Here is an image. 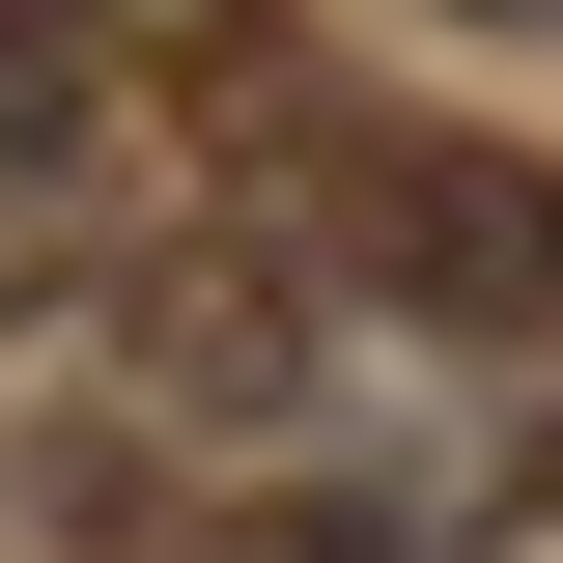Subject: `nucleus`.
I'll return each instance as SVG.
<instances>
[{
  "label": "nucleus",
  "mask_w": 563,
  "mask_h": 563,
  "mask_svg": "<svg viewBox=\"0 0 563 563\" xmlns=\"http://www.w3.org/2000/svg\"><path fill=\"white\" fill-rule=\"evenodd\" d=\"M0 141H85V0H0Z\"/></svg>",
  "instance_id": "obj_4"
},
{
  "label": "nucleus",
  "mask_w": 563,
  "mask_h": 563,
  "mask_svg": "<svg viewBox=\"0 0 563 563\" xmlns=\"http://www.w3.org/2000/svg\"><path fill=\"white\" fill-rule=\"evenodd\" d=\"M113 225H85V141H0V310H85Z\"/></svg>",
  "instance_id": "obj_3"
},
{
  "label": "nucleus",
  "mask_w": 563,
  "mask_h": 563,
  "mask_svg": "<svg viewBox=\"0 0 563 563\" xmlns=\"http://www.w3.org/2000/svg\"><path fill=\"white\" fill-rule=\"evenodd\" d=\"M198 563H422V536H395V507H225Z\"/></svg>",
  "instance_id": "obj_5"
},
{
  "label": "nucleus",
  "mask_w": 563,
  "mask_h": 563,
  "mask_svg": "<svg viewBox=\"0 0 563 563\" xmlns=\"http://www.w3.org/2000/svg\"><path fill=\"white\" fill-rule=\"evenodd\" d=\"M479 29H563V0H479Z\"/></svg>",
  "instance_id": "obj_6"
},
{
  "label": "nucleus",
  "mask_w": 563,
  "mask_h": 563,
  "mask_svg": "<svg viewBox=\"0 0 563 563\" xmlns=\"http://www.w3.org/2000/svg\"><path fill=\"white\" fill-rule=\"evenodd\" d=\"M536 507H563V422H536Z\"/></svg>",
  "instance_id": "obj_7"
},
{
  "label": "nucleus",
  "mask_w": 563,
  "mask_h": 563,
  "mask_svg": "<svg viewBox=\"0 0 563 563\" xmlns=\"http://www.w3.org/2000/svg\"><path fill=\"white\" fill-rule=\"evenodd\" d=\"M339 282L422 339H536L563 310V169L536 141H339Z\"/></svg>",
  "instance_id": "obj_1"
},
{
  "label": "nucleus",
  "mask_w": 563,
  "mask_h": 563,
  "mask_svg": "<svg viewBox=\"0 0 563 563\" xmlns=\"http://www.w3.org/2000/svg\"><path fill=\"white\" fill-rule=\"evenodd\" d=\"M113 339H141V395H169V422H310V282H282L254 225H225V254H141Z\"/></svg>",
  "instance_id": "obj_2"
}]
</instances>
